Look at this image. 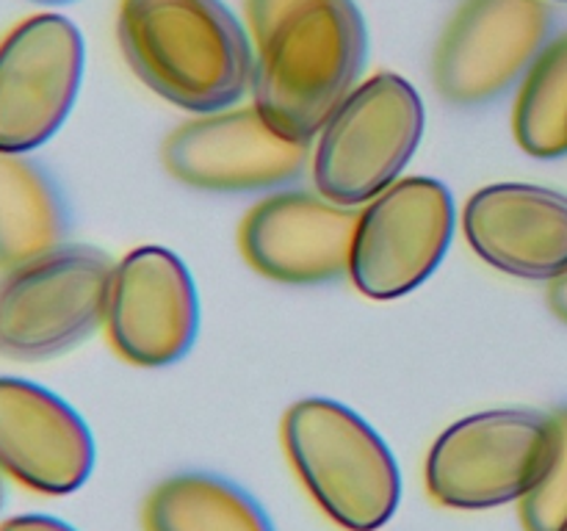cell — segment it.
Returning a JSON list of instances; mask_svg holds the SVG:
<instances>
[{
    "label": "cell",
    "instance_id": "obj_1",
    "mask_svg": "<svg viewBox=\"0 0 567 531\" xmlns=\"http://www.w3.org/2000/svg\"><path fill=\"white\" fill-rule=\"evenodd\" d=\"M116 39L138 81L192 114L233 108L252 88V42L221 0H120Z\"/></svg>",
    "mask_w": 567,
    "mask_h": 531
},
{
    "label": "cell",
    "instance_id": "obj_2",
    "mask_svg": "<svg viewBox=\"0 0 567 531\" xmlns=\"http://www.w3.org/2000/svg\"><path fill=\"white\" fill-rule=\"evenodd\" d=\"M369 31L354 0H302L258 44V114L291 142L310 144L358 86Z\"/></svg>",
    "mask_w": 567,
    "mask_h": 531
},
{
    "label": "cell",
    "instance_id": "obj_3",
    "mask_svg": "<svg viewBox=\"0 0 567 531\" xmlns=\"http://www.w3.org/2000/svg\"><path fill=\"white\" fill-rule=\"evenodd\" d=\"M282 440L321 509L347 531H377L402 501V476L380 435L332 398H302L282 418Z\"/></svg>",
    "mask_w": 567,
    "mask_h": 531
},
{
    "label": "cell",
    "instance_id": "obj_4",
    "mask_svg": "<svg viewBox=\"0 0 567 531\" xmlns=\"http://www.w3.org/2000/svg\"><path fill=\"white\" fill-rule=\"evenodd\" d=\"M114 260L89 243L53 252L0 274V357L42 363L70 352L105 324Z\"/></svg>",
    "mask_w": 567,
    "mask_h": 531
},
{
    "label": "cell",
    "instance_id": "obj_5",
    "mask_svg": "<svg viewBox=\"0 0 567 531\" xmlns=\"http://www.w3.org/2000/svg\"><path fill=\"white\" fill-rule=\"evenodd\" d=\"M424 103L413 83L377 72L321 127L310 171L321 197L363 205L396 183L421 144Z\"/></svg>",
    "mask_w": 567,
    "mask_h": 531
},
{
    "label": "cell",
    "instance_id": "obj_6",
    "mask_svg": "<svg viewBox=\"0 0 567 531\" xmlns=\"http://www.w3.org/2000/svg\"><path fill=\"white\" fill-rule=\"evenodd\" d=\"M554 451L551 415L487 409L449 426L426 457V490L452 509L520 501L546 473Z\"/></svg>",
    "mask_w": 567,
    "mask_h": 531
},
{
    "label": "cell",
    "instance_id": "obj_7",
    "mask_svg": "<svg viewBox=\"0 0 567 531\" xmlns=\"http://www.w3.org/2000/svg\"><path fill=\"white\" fill-rule=\"evenodd\" d=\"M546 0H463L432 53V83L446 103L480 108L518 86L551 39Z\"/></svg>",
    "mask_w": 567,
    "mask_h": 531
},
{
    "label": "cell",
    "instance_id": "obj_8",
    "mask_svg": "<svg viewBox=\"0 0 567 531\" xmlns=\"http://www.w3.org/2000/svg\"><path fill=\"white\" fill-rule=\"evenodd\" d=\"M86 66L75 22L55 11L31 14L0 37V149L48 144L70 116Z\"/></svg>",
    "mask_w": 567,
    "mask_h": 531
},
{
    "label": "cell",
    "instance_id": "obj_9",
    "mask_svg": "<svg viewBox=\"0 0 567 531\" xmlns=\"http://www.w3.org/2000/svg\"><path fill=\"white\" fill-rule=\"evenodd\" d=\"M452 236V191L432 177H404L360 210L349 277L371 299L404 296L441 266Z\"/></svg>",
    "mask_w": 567,
    "mask_h": 531
},
{
    "label": "cell",
    "instance_id": "obj_10",
    "mask_svg": "<svg viewBox=\"0 0 567 531\" xmlns=\"http://www.w3.org/2000/svg\"><path fill=\"white\" fill-rule=\"evenodd\" d=\"M310 144L280 136L255 105L199 114L166 136L161 158L183 186L216 194L271 191L299 180Z\"/></svg>",
    "mask_w": 567,
    "mask_h": 531
},
{
    "label": "cell",
    "instance_id": "obj_11",
    "mask_svg": "<svg viewBox=\"0 0 567 531\" xmlns=\"http://www.w3.org/2000/svg\"><path fill=\"white\" fill-rule=\"evenodd\" d=\"M105 330L122 360L172 365L197 341L199 302L186 263L164 247H138L114 266Z\"/></svg>",
    "mask_w": 567,
    "mask_h": 531
},
{
    "label": "cell",
    "instance_id": "obj_12",
    "mask_svg": "<svg viewBox=\"0 0 567 531\" xmlns=\"http://www.w3.org/2000/svg\"><path fill=\"white\" fill-rule=\"evenodd\" d=\"M360 214L313 191H271L244 216L238 247L282 285H324L349 274Z\"/></svg>",
    "mask_w": 567,
    "mask_h": 531
},
{
    "label": "cell",
    "instance_id": "obj_13",
    "mask_svg": "<svg viewBox=\"0 0 567 531\" xmlns=\"http://www.w3.org/2000/svg\"><path fill=\"white\" fill-rule=\"evenodd\" d=\"M92 468L86 420L48 387L0 376V473L42 496H66Z\"/></svg>",
    "mask_w": 567,
    "mask_h": 531
},
{
    "label": "cell",
    "instance_id": "obj_14",
    "mask_svg": "<svg viewBox=\"0 0 567 531\" xmlns=\"http://www.w3.org/2000/svg\"><path fill=\"white\" fill-rule=\"evenodd\" d=\"M463 232L493 269L554 282L567 271V194L529 183H496L465 202Z\"/></svg>",
    "mask_w": 567,
    "mask_h": 531
},
{
    "label": "cell",
    "instance_id": "obj_15",
    "mask_svg": "<svg viewBox=\"0 0 567 531\" xmlns=\"http://www.w3.org/2000/svg\"><path fill=\"white\" fill-rule=\"evenodd\" d=\"M70 216L50 171L28 153L0 149V271L64 243Z\"/></svg>",
    "mask_w": 567,
    "mask_h": 531
},
{
    "label": "cell",
    "instance_id": "obj_16",
    "mask_svg": "<svg viewBox=\"0 0 567 531\" xmlns=\"http://www.w3.org/2000/svg\"><path fill=\"white\" fill-rule=\"evenodd\" d=\"M144 531H275L264 507L214 473H177L144 503Z\"/></svg>",
    "mask_w": 567,
    "mask_h": 531
},
{
    "label": "cell",
    "instance_id": "obj_17",
    "mask_svg": "<svg viewBox=\"0 0 567 531\" xmlns=\"http://www.w3.org/2000/svg\"><path fill=\"white\" fill-rule=\"evenodd\" d=\"M513 133L532 158L567 155V31L548 39L518 83Z\"/></svg>",
    "mask_w": 567,
    "mask_h": 531
},
{
    "label": "cell",
    "instance_id": "obj_18",
    "mask_svg": "<svg viewBox=\"0 0 567 531\" xmlns=\"http://www.w3.org/2000/svg\"><path fill=\"white\" fill-rule=\"evenodd\" d=\"M554 451L543 479L520 498L526 531H559L567 523V407L551 413Z\"/></svg>",
    "mask_w": 567,
    "mask_h": 531
},
{
    "label": "cell",
    "instance_id": "obj_19",
    "mask_svg": "<svg viewBox=\"0 0 567 531\" xmlns=\"http://www.w3.org/2000/svg\"><path fill=\"white\" fill-rule=\"evenodd\" d=\"M302 0H244L247 25L255 44H264L277 25L291 14Z\"/></svg>",
    "mask_w": 567,
    "mask_h": 531
},
{
    "label": "cell",
    "instance_id": "obj_20",
    "mask_svg": "<svg viewBox=\"0 0 567 531\" xmlns=\"http://www.w3.org/2000/svg\"><path fill=\"white\" fill-rule=\"evenodd\" d=\"M0 531H75L70 523L50 514H17L0 523Z\"/></svg>",
    "mask_w": 567,
    "mask_h": 531
},
{
    "label": "cell",
    "instance_id": "obj_21",
    "mask_svg": "<svg viewBox=\"0 0 567 531\" xmlns=\"http://www.w3.org/2000/svg\"><path fill=\"white\" fill-rule=\"evenodd\" d=\"M548 308H551V313L557 315L559 321L567 324V271L563 277H557V280L551 282V288H548Z\"/></svg>",
    "mask_w": 567,
    "mask_h": 531
},
{
    "label": "cell",
    "instance_id": "obj_22",
    "mask_svg": "<svg viewBox=\"0 0 567 531\" xmlns=\"http://www.w3.org/2000/svg\"><path fill=\"white\" fill-rule=\"evenodd\" d=\"M28 3H37V6H64V3H75V0H28Z\"/></svg>",
    "mask_w": 567,
    "mask_h": 531
},
{
    "label": "cell",
    "instance_id": "obj_23",
    "mask_svg": "<svg viewBox=\"0 0 567 531\" xmlns=\"http://www.w3.org/2000/svg\"><path fill=\"white\" fill-rule=\"evenodd\" d=\"M3 498H6V490H3V473H0V509H3Z\"/></svg>",
    "mask_w": 567,
    "mask_h": 531
},
{
    "label": "cell",
    "instance_id": "obj_24",
    "mask_svg": "<svg viewBox=\"0 0 567 531\" xmlns=\"http://www.w3.org/2000/svg\"><path fill=\"white\" fill-rule=\"evenodd\" d=\"M559 531H567V523H565V525H563V529H559Z\"/></svg>",
    "mask_w": 567,
    "mask_h": 531
},
{
    "label": "cell",
    "instance_id": "obj_25",
    "mask_svg": "<svg viewBox=\"0 0 567 531\" xmlns=\"http://www.w3.org/2000/svg\"><path fill=\"white\" fill-rule=\"evenodd\" d=\"M563 3H567V0H563Z\"/></svg>",
    "mask_w": 567,
    "mask_h": 531
}]
</instances>
